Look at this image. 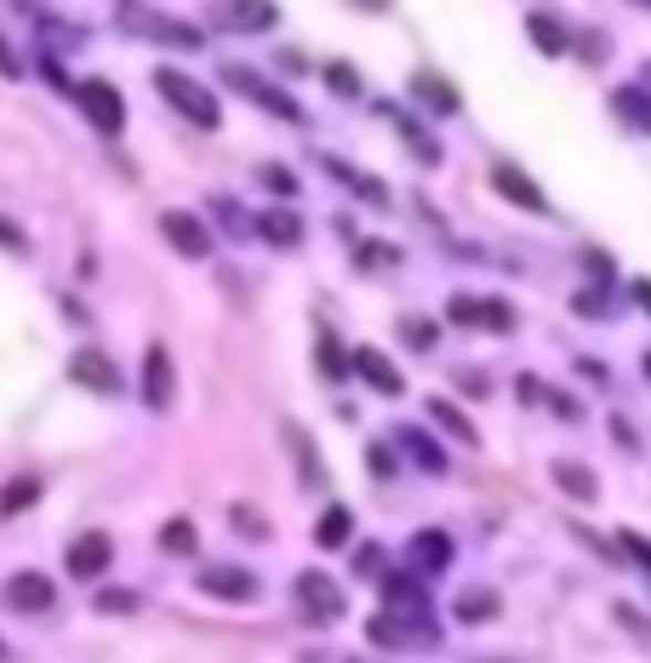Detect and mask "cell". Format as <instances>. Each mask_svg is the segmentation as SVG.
Here are the masks:
<instances>
[{"instance_id": "1", "label": "cell", "mask_w": 651, "mask_h": 663, "mask_svg": "<svg viewBox=\"0 0 651 663\" xmlns=\"http://www.w3.org/2000/svg\"><path fill=\"white\" fill-rule=\"evenodd\" d=\"M366 635L389 652H429V646H440V623H434V612H371Z\"/></svg>"}, {"instance_id": "2", "label": "cell", "mask_w": 651, "mask_h": 663, "mask_svg": "<svg viewBox=\"0 0 651 663\" xmlns=\"http://www.w3.org/2000/svg\"><path fill=\"white\" fill-rule=\"evenodd\" d=\"M155 92L166 97L171 109H178L183 120H195L200 131H218V120H223V109H218V97L206 92L195 75H183V70H160L155 75Z\"/></svg>"}, {"instance_id": "3", "label": "cell", "mask_w": 651, "mask_h": 663, "mask_svg": "<svg viewBox=\"0 0 651 663\" xmlns=\"http://www.w3.org/2000/svg\"><path fill=\"white\" fill-rule=\"evenodd\" d=\"M223 81L246 97V104H258L263 115H274V120H292V126H303V104L286 92V86H274L269 75H258V70H246V63H223Z\"/></svg>"}, {"instance_id": "4", "label": "cell", "mask_w": 651, "mask_h": 663, "mask_svg": "<svg viewBox=\"0 0 651 663\" xmlns=\"http://www.w3.org/2000/svg\"><path fill=\"white\" fill-rule=\"evenodd\" d=\"M292 601L308 623H337L343 612H349V601H343V589L326 578V572H297V589H292Z\"/></svg>"}, {"instance_id": "5", "label": "cell", "mask_w": 651, "mask_h": 663, "mask_svg": "<svg viewBox=\"0 0 651 663\" xmlns=\"http://www.w3.org/2000/svg\"><path fill=\"white\" fill-rule=\"evenodd\" d=\"M69 92H75V104L86 109V120L103 131V138H120V126H126V104H120V92H115L109 81H75Z\"/></svg>"}, {"instance_id": "6", "label": "cell", "mask_w": 651, "mask_h": 663, "mask_svg": "<svg viewBox=\"0 0 651 663\" xmlns=\"http://www.w3.org/2000/svg\"><path fill=\"white\" fill-rule=\"evenodd\" d=\"M171 401H178V367H171V349L149 344L144 349V407L149 412H171Z\"/></svg>"}, {"instance_id": "7", "label": "cell", "mask_w": 651, "mask_h": 663, "mask_svg": "<svg viewBox=\"0 0 651 663\" xmlns=\"http://www.w3.org/2000/svg\"><path fill=\"white\" fill-rule=\"evenodd\" d=\"M160 235H166V246L178 252V257H206L212 252V229H206V218H195V212H160Z\"/></svg>"}, {"instance_id": "8", "label": "cell", "mask_w": 651, "mask_h": 663, "mask_svg": "<svg viewBox=\"0 0 651 663\" xmlns=\"http://www.w3.org/2000/svg\"><path fill=\"white\" fill-rule=\"evenodd\" d=\"M120 23L144 29V35H155L160 46H178V52H195V46H206L195 23H171L166 12H137V7H126V12H120Z\"/></svg>"}, {"instance_id": "9", "label": "cell", "mask_w": 651, "mask_h": 663, "mask_svg": "<svg viewBox=\"0 0 651 663\" xmlns=\"http://www.w3.org/2000/svg\"><path fill=\"white\" fill-rule=\"evenodd\" d=\"M200 589L212 594V601H258V572L234 567V560H218V567L200 572Z\"/></svg>"}, {"instance_id": "10", "label": "cell", "mask_w": 651, "mask_h": 663, "mask_svg": "<svg viewBox=\"0 0 651 663\" xmlns=\"http://www.w3.org/2000/svg\"><path fill=\"white\" fill-rule=\"evenodd\" d=\"M452 538L440 533V526H423V533H411V544H406V560H411V572H423V578H434V572H445L452 567Z\"/></svg>"}, {"instance_id": "11", "label": "cell", "mask_w": 651, "mask_h": 663, "mask_svg": "<svg viewBox=\"0 0 651 663\" xmlns=\"http://www.w3.org/2000/svg\"><path fill=\"white\" fill-rule=\"evenodd\" d=\"M52 601H57V583L46 572H12V583H7V607L12 612H46Z\"/></svg>"}, {"instance_id": "12", "label": "cell", "mask_w": 651, "mask_h": 663, "mask_svg": "<svg viewBox=\"0 0 651 663\" xmlns=\"http://www.w3.org/2000/svg\"><path fill=\"white\" fill-rule=\"evenodd\" d=\"M69 378L97 389V394H115L120 389V372H115V360L103 355V349H81V355H69Z\"/></svg>"}, {"instance_id": "13", "label": "cell", "mask_w": 651, "mask_h": 663, "mask_svg": "<svg viewBox=\"0 0 651 663\" xmlns=\"http://www.w3.org/2000/svg\"><path fill=\"white\" fill-rule=\"evenodd\" d=\"M109 560H115L109 538H103V533H86V538L69 544L63 567H69V578H103V567H109Z\"/></svg>"}, {"instance_id": "14", "label": "cell", "mask_w": 651, "mask_h": 663, "mask_svg": "<svg viewBox=\"0 0 651 663\" xmlns=\"http://www.w3.org/2000/svg\"><path fill=\"white\" fill-rule=\"evenodd\" d=\"M349 372H360V378H366L377 394H400V389H406V378L389 367V355H384V349H371V344L349 355Z\"/></svg>"}, {"instance_id": "15", "label": "cell", "mask_w": 651, "mask_h": 663, "mask_svg": "<svg viewBox=\"0 0 651 663\" xmlns=\"http://www.w3.org/2000/svg\"><path fill=\"white\" fill-rule=\"evenodd\" d=\"M492 189L503 194V201H514V207H526V212H548V194L521 172V166H497L492 172Z\"/></svg>"}, {"instance_id": "16", "label": "cell", "mask_w": 651, "mask_h": 663, "mask_svg": "<svg viewBox=\"0 0 651 663\" xmlns=\"http://www.w3.org/2000/svg\"><path fill=\"white\" fill-rule=\"evenodd\" d=\"M395 441L406 446V457L418 463V470H429V475H445V452H440V441H434V435H423L418 423H400V429H395Z\"/></svg>"}, {"instance_id": "17", "label": "cell", "mask_w": 651, "mask_h": 663, "mask_svg": "<svg viewBox=\"0 0 651 663\" xmlns=\"http://www.w3.org/2000/svg\"><path fill=\"white\" fill-rule=\"evenodd\" d=\"M321 166H326V172H332V178H337L343 189H349V194H360V201H371V207H384V201H389V189L377 183L371 172H360V166H349V160H337V155H326Z\"/></svg>"}, {"instance_id": "18", "label": "cell", "mask_w": 651, "mask_h": 663, "mask_svg": "<svg viewBox=\"0 0 651 663\" xmlns=\"http://www.w3.org/2000/svg\"><path fill=\"white\" fill-rule=\"evenodd\" d=\"M526 35H532V46H537L543 57H560V52H571V41H566V23H555V12H543V7H532V12H526Z\"/></svg>"}, {"instance_id": "19", "label": "cell", "mask_w": 651, "mask_h": 663, "mask_svg": "<svg viewBox=\"0 0 651 663\" xmlns=\"http://www.w3.org/2000/svg\"><path fill=\"white\" fill-rule=\"evenodd\" d=\"M252 235H263L269 246H297V241H303V218L286 212V207H274V212L252 218Z\"/></svg>"}, {"instance_id": "20", "label": "cell", "mask_w": 651, "mask_h": 663, "mask_svg": "<svg viewBox=\"0 0 651 663\" xmlns=\"http://www.w3.org/2000/svg\"><path fill=\"white\" fill-rule=\"evenodd\" d=\"M555 486L571 497V504H595V497H600L595 470H582V463H571V457H560V463H555Z\"/></svg>"}, {"instance_id": "21", "label": "cell", "mask_w": 651, "mask_h": 663, "mask_svg": "<svg viewBox=\"0 0 651 663\" xmlns=\"http://www.w3.org/2000/svg\"><path fill=\"white\" fill-rule=\"evenodd\" d=\"M384 612H429V589L418 578H389L384 583Z\"/></svg>"}, {"instance_id": "22", "label": "cell", "mask_w": 651, "mask_h": 663, "mask_svg": "<svg viewBox=\"0 0 651 663\" xmlns=\"http://www.w3.org/2000/svg\"><path fill=\"white\" fill-rule=\"evenodd\" d=\"M411 97H418V104H429L434 115H458V109H463V97L445 86L440 75H418V81H411Z\"/></svg>"}, {"instance_id": "23", "label": "cell", "mask_w": 651, "mask_h": 663, "mask_svg": "<svg viewBox=\"0 0 651 663\" xmlns=\"http://www.w3.org/2000/svg\"><path fill=\"white\" fill-rule=\"evenodd\" d=\"M286 441H292V457H297V475H303V486H326V475H321V457H315V441H308V429H303V423H286Z\"/></svg>"}, {"instance_id": "24", "label": "cell", "mask_w": 651, "mask_h": 663, "mask_svg": "<svg viewBox=\"0 0 651 663\" xmlns=\"http://www.w3.org/2000/svg\"><path fill=\"white\" fill-rule=\"evenodd\" d=\"M423 412H429V418L445 429V435H458V441H469V446L480 441V429H474V423H469V418H463L452 401H445V394H434V401H423Z\"/></svg>"}, {"instance_id": "25", "label": "cell", "mask_w": 651, "mask_h": 663, "mask_svg": "<svg viewBox=\"0 0 651 663\" xmlns=\"http://www.w3.org/2000/svg\"><path fill=\"white\" fill-rule=\"evenodd\" d=\"M377 109H384V115H389V120H395V126H400V138H406V149H411V155H423V160H429V166H434V160H440V144H434V138H429V131H423V126H418V120H406V115H400V109H395V104H377Z\"/></svg>"}, {"instance_id": "26", "label": "cell", "mask_w": 651, "mask_h": 663, "mask_svg": "<svg viewBox=\"0 0 651 663\" xmlns=\"http://www.w3.org/2000/svg\"><path fill=\"white\" fill-rule=\"evenodd\" d=\"M349 526H355V515L343 509V504H332V509L315 520V544H321V549H343V544H349Z\"/></svg>"}, {"instance_id": "27", "label": "cell", "mask_w": 651, "mask_h": 663, "mask_svg": "<svg viewBox=\"0 0 651 663\" xmlns=\"http://www.w3.org/2000/svg\"><path fill=\"white\" fill-rule=\"evenodd\" d=\"M218 18H223L229 29H246V35H258V29H274V23H281V12H274V7H218Z\"/></svg>"}, {"instance_id": "28", "label": "cell", "mask_w": 651, "mask_h": 663, "mask_svg": "<svg viewBox=\"0 0 651 663\" xmlns=\"http://www.w3.org/2000/svg\"><path fill=\"white\" fill-rule=\"evenodd\" d=\"M195 544H200V533H195L189 515H171V520L160 526V549H166V555H195Z\"/></svg>"}, {"instance_id": "29", "label": "cell", "mask_w": 651, "mask_h": 663, "mask_svg": "<svg viewBox=\"0 0 651 663\" xmlns=\"http://www.w3.org/2000/svg\"><path fill=\"white\" fill-rule=\"evenodd\" d=\"M452 612H458V623H486V618H497V594L492 589H463Z\"/></svg>"}, {"instance_id": "30", "label": "cell", "mask_w": 651, "mask_h": 663, "mask_svg": "<svg viewBox=\"0 0 651 663\" xmlns=\"http://www.w3.org/2000/svg\"><path fill=\"white\" fill-rule=\"evenodd\" d=\"M474 326L503 338V332H514V309L503 304V297H474Z\"/></svg>"}, {"instance_id": "31", "label": "cell", "mask_w": 651, "mask_h": 663, "mask_svg": "<svg viewBox=\"0 0 651 663\" xmlns=\"http://www.w3.org/2000/svg\"><path fill=\"white\" fill-rule=\"evenodd\" d=\"M611 104H617V115L629 120V131H651V109H645V92L640 86H617Z\"/></svg>"}, {"instance_id": "32", "label": "cell", "mask_w": 651, "mask_h": 663, "mask_svg": "<svg viewBox=\"0 0 651 663\" xmlns=\"http://www.w3.org/2000/svg\"><path fill=\"white\" fill-rule=\"evenodd\" d=\"M355 263H360L366 275L395 270V263H400V246H395V241H360V246H355Z\"/></svg>"}, {"instance_id": "33", "label": "cell", "mask_w": 651, "mask_h": 663, "mask_svg": "<svg viewBox=\"0 0 651 663\" xmlns=\"http://www.w3.org/2000/svg\"><path fill=\"white\" fill-rule=\"evenodd\" d=\"M92 607L120 618V612H137V607H144V594H137V589H126V583H115V589H97V594H92Z\"/></svg>"}, {"instance_id": "34", "label": "cell", "mask_w": 651, "mask_h": 663, "mask_svg": "<svg viewBox=\"0 0 651 663\" xmlns=\"http://www.w3.org/2000/svg\"><path fill=\"white\" fill-rule=\"evenodd\" d=\"M434 338H440L434 320H418V315L400 320V344H406V349H434Z\"/></svg>"}, {"instance_id": "35", "label": "cell", "mask_w": 651, "mask_h": 663, "mask_svg": "<svg viewBox=\"0 0 651 663\" xmlns=\"http://www.w3.org/2000/svg\"><path fill=\"white\" fill-rule=\"evenodd\" d=\"M34 497H41V481H12L7 492H0V515H23Z\"/></svg>"}, {"instance_id": "36", "label": "cell", "mask_w": 651, "mask_h": 663, "mask_svg": "<svg viewBox=\"0 0 651 663\" xmlns=\"http://www.w3.org/2000/svg\"><path fill=\"white\" fill-rule=\"evenodd\" d=\"M212 212L223 218V229H229V235H246V229H252V218L240 212V207L229 201V194H212Z\"/></svg>"}, {"instance_id": "37", "label": "cell", "mask_w": 651, "mask_h": 663, "mask_svg": "<svg viewBox=\"0 0 651 663\" xmlns=\"http://www.w3.org/2000/svg\"><path fill=\"white\" fill-rule=\"evenodd\" d=\"M229 526H234V533H252L258 544L269 538V526H263V515H258V509H246V504H234V509H229Z\"/></svg>"}, {"instance_id": "38", "label": "cell", "mask_w": 651, "mask_h": 663, "mask_svg": "<svg viewBox=\"0 0 651 663\" xmlns=\"http://www.w3.org/2000/svg\"><path fill=\"white\" fill-rule=\"evenodd\" d=\"M258 178H263V183H269L274 194H297V178H292V166H281V160H269V166H263Z\"/></svg>"}, {"instance_id": "39", "label": "cell", "mask_w": 651, "mask_h": 663, "mask_svg": "<svg viewBox=\"0 0 651 663\" xmlns=\"http://www.w3.org/2000/svg\"><path fill=\"white\" fill-rule=\"evenodd\" d=\"M326 81H332V92H337V97H360V75L349 70V63H332Z\"/></svg>"}, {"instance_id": "40", "label": "cell", "mask_w": 651, "mask_h": 663, "mask_svg": "<svg viewBox=\"0 0 651 663\" xmlns=\"http://www.w3.org/2000/svg\"><path fill=\"white\" fill-rule=\"evenodd\" d=\"M321 372H326V378H343V372H349V360H343L337 338H321Z\"/></svg>"}, {"instance_id": "41", "label": "cell", "mask_w": 651, "mask_h": 663, "mask_svg": "<svg viewBox=\"0 0 651 663\" xmlns=\"http://www.w3.org/2000/svg\"><path fill=\"white\" fill-rule=\"evenodd\" d=\"M445 320H452V326H474V297H469V292H452V304H445Z\"/></svg>"}, {"instance_id": "42", "label": "cell", "mask_w": 651, "mask_h": 663, "mask_svg": "<svg viewBox=\"0 0 651 663\" xmlns=\"http://www.w3.org/2000/svg\"><path fill=\"white\" fill-rule=\"evenodd\" d=\"M617 544H623V555L634 560V567H651V549H645L640 533H629V526H623V533H617Z\"/></svg>"}, {"instance_id": "43", "label": "cell", "mask_w": 651, "mask_h": 663, "mask_svg": "<svg viewBox=\"0 0 651 663\" xmlns=\"http://www.w3.org/2000/svg\"><path fill=\"white\" fill-rule=\"evenodd\" d=\"M577 315L582 320H600L606 315V292H577Z\"/></svg>"}, {"instance_id": "44", "label": "cell", "mask_w": 651, "mask_h": 663, "mask_svg": "<svg viewBox=\"0 0 651 663\" xmlns=\"http://www.w3.org/2000/svg\"><path fill=\"white\" fill-rule=\"evenodd\" d=\"M355 572H360V578H371V572H384V549H377V544H366V549L355 555Z\"/></svg>"}, {"instance_id": "45", "label": "cell", "mask_w": 651, "mask_h": 663, "mask_svg": "<svg viewBox=\"0 0 651 663\" xmlns=\"http://www.w3.org/2000/svg\"><path fill=\"white\" fill-rule=\"evenodd\" d=\"M366 470H371V475H395V457H389L384 446H371V452H366Z\"/></svg>"}, {"instance_id": "46", "label": "cell", "mask_w": 651, "mask_h": 663, "mask_svg": "<svg viewBox=\"0 0 651 663\" xmlns=\"http://www.w3.org/2000/svg\"><path fill=\"white\" fill-rule=\"evenodd\" d=\"M18 70H23V63H18V52L7 46V35H0V75H7V81H12Z\"/></svg>"}, {"instance_id": "47", "label": "cell", "mask_w": 651, "mask_h": 663, "mask_svg": "<svg viewBox=\"0 0 651 663\" xmlns=\"http://www.w3.org/2000/svg\"><path fill=\"white\" fill-rule=\"evenodd\" d=\"M617 623H629V629H634V635H645V618H640L634 607H617Z\"/></svg>"}, {"instance_id": "48", "label": "cell", "mask_w": 651, "mask_h": 663, "mask_svg": "<svg viewBox=\"0 0 651 663\" xmlns=\"http://www.w3.org/2000/svg\"><path fill=\"white\" fill-rule=\"evenodd\" d=\"M577 372H582V378H595V383H606V367H600V360H589V355L577 360Z\"/></svg>"}, {"instance_id": "49", "label": "cell", "mask_w": 651, "mask_h": 663, "mask_svg": "<svg viewBox=\"0 0 651 663\" xmlns=\"http://www.w3.org/2000/svg\"><path fill=\"white\" fill-rule=\"evenodd\" d=\"M303 663H360V657H343V652H303Z\"/></svg>"}, {"instance_id": "50", "label": "cell", "mask_w": 651, "mask_h": 663, "mask_svg": "<svg viewBox=\"0 0 651 663\" xmlns=\"http://www.w3.org/2000/svg\"><path fill=\"white\" fill-rule=\"evenodd\" d=\"M0 246H12V252H18V246H23V235H18V229H12V223H7V218H0Z\"/></svg>"}, {"instance_id": "51", "label": "cell", "mask_w": 651, "mask_h": 663, "mask_svg": "<svg viewBox=\"0 0 651 663\" xmlns=\"http://www.w3.org/2000/svg\"><path fill=\"white\" fill-rule=\"evenodd\" d=\"M0 657H7V641H0Z\"/></svg>"}]
</instances>
